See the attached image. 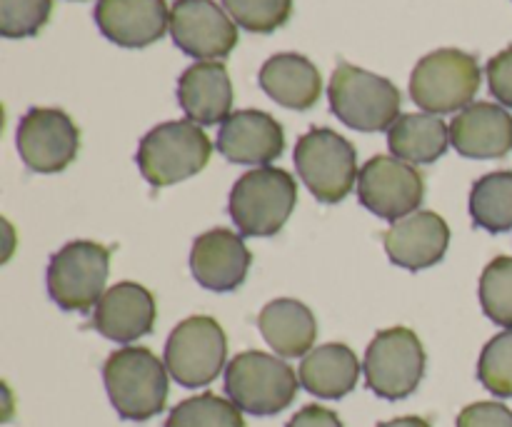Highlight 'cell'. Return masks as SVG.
Masks as SVG:
<instances>
[{"instance_id": "6da1fadb", "label": "cell", "mask_w": 512, "mask_h": 427, "mask_svg": "<svg viewBox=\"0 0 512 427\" xmlns=\"http://www.w3.org/2000/svg\"><path fill=\"white\" fill-rule=\"evenodd\" d=\"M168 368L148 348H120L105 360L103 380L115 413L145 423L163 413L168 400Z\"/></svg>"}, {"instance_id": "7a4b0ae2", "label": "cell", "mask_w": 512, "mask_h": 427, "mask_svg": "<svg viewBox=\"0 0 512 427\" xmlns=\"http://www.w3.org/2000/svg\"><path fill=\"white\" fill-rule=\"evenodd\" d=\"M298 183L283 168H255L230 190L228 213L240 235L273 238L283 230L295 210Z\"/></svg>"}, {"instance_id": "3957f363", "label": "cell", "mask_w": 512, "mask_h": 427, "mask_svg": "<svg viewBox=\"0 0 512 427\" xmlns=\"http://www.w3.org/2000/svg\"><path fill=\"white\" fill-rule=\"evenodd\" d=\"M210 153L213 145L198 123L170 120L155 125L140 140L135 163L153 188H168L198 175L208 165Z\"/></svg>"}, {"instance_id": "277c9868", "label": "cell", "mask_w": 512, "mask_h": 427, "mask_svg": "<svg viewBox=\"0 0 512 427\" xmlns=\"http://www.w3.org/2000/svg\"><path fill=\"white\" fill-rule=\"evenodd\" d=\"M330 110L340 123L360 133L390 130L400 118L403 95L383 75L340 63L328 85Z\"/></svg>"}, {"instance_id": "5b68a950", "label": "cell", "mask_w": 512, "mask_h": 427, "mask_svg": "<svg viewBox=\"0 0 512 427\" xmlns=\"http://www.w3.org/2000/svg\"><path fill=\"white\" fill-rule=\"evenodd\" d=\"M483 83L475 55L458 48H440L418 60L410 75V98L425 113L445 115L473 105Z\"/></svg>"}, {"instance_id": "8992f818", "label": "cell", "mask_w": 512, "mask_h": 427, "mask_svg": "<svg viewBox=\"0 0 512 427\" xmlns=\"http://www.w3.org/2000/svg\"><path fill=\"white\" fill-rule=\"evenodd\" d=\"M298 373L285 360L260 350L235 355L225 368V393L243 413L270 418L290 408L298 395Z\"/></svg>"}, {"instance_id": "52a82bcc", "label": "cell", "mask_w": 512, "mask_h": 427, "mask_svg": "<svg viewBox=\"0 0 512 427\" xmlns=\"http://www.w3.org/2000/svg\"><path fill=\"white\" fill-rule=\"evenodd\" d=\"M295 168L320 203L335 205L358 185V153L353 143L330 128H313L295 145Z\"/></svg>"}, {"instance_id": "ba28073f", "label": "cell", "mask_w": 512, "mask_h": 427, "mask_svg": "<svg viewBox=\"0 0 512 427\" xmlns=\"http://www.w3.org/2000/svg\"><path fill=\"white\" fill-rule=\"evenodd\" d=\"M110 250L93 240L63 245L48 263V295L68 313H88L105 295Z\"/></svg>"}, {"instance_id": "9c48e42d", "label": "cell", "mask_w": 512, "mask_h": 427, "mask_svg": "<svg viewBox=\"0 0 512 427\" xmlns=\"http://www.w3.org/2000/svg\"><path fill=\"white\" fill-rule=\"evenodd\" d=\"M365 385L383 400H405L425 375V348L410 328H388L373 338L363 360Z\"/></svg>"}, {"instance_id": "30bf717a", "label": "cell", "mask_w": 512, "mask_h": 427, "mask_svg": "<svg viewBox=\"0 0 512 427\" xmlns=\"http://www.w3.org/2000/svg\"><path fill=\"white\" fill-rule=\"evenodd\" d=\"M228 340L218 320L208 315H193L175 325L165 343V368L170 378L183 388L210 385L225 368Z\"/></svg>"}, {"instance_id": "8fae6325", "label": "cell", "mask_w": 512, "mask_h": 427, "mask_svg": "<svg viewBox=\"0 0 512 427\" xmlns=\"http://www.w3.org/2000/svg\"><path fill=\"white\" fill-rule=\"evenodd\" d=\"M425 195V180L410 163L390 155H375L360 168L358 200L380 220H398L418 213Z\"/></svg>"}, {"instance_id": "7c38bea8", "label": "cell", "mask_w": 512, "mask_h": 427, "mask_svg": "<svg viewBox=\"0 0 512 427\" xmlns=\"http://www.w3.org/2000/svg\"><path fill=\"white\" fill-rule=\"evenodd\" d=\"M15 143L20 160L33 173L53 175L78 158L80 130L60 108H30L20 118Z\"/></svg>"}, {"instance_id": "4fadbf2b", "label": "cell", "mask_w": 512, "mask_h": 427, "mask_svg": "<svg viewBox=\"0 0 512 427\" xmlns=\"http://www.w3.org/2000/svg\"><path fill=\"white\" fill-rule=\"evenodd\" d=\"M170 35L195 60L228 58L238 45V25L215 0H175Z\"/></svg>"}, {"instance_id": "5bb4252c", "label": "cell", "mask_w": 512, "mask_h": 427, "mask_svg": "<svg viewBox=\"0 0 512 427\" xmlns=\"http://www.w3.org/2000/svg\"><path fill=\"white\" fill-rule=\"evenodd\" d=\"M250 255L248 245L238 233L225 228H213L198 235L190 250V270L193 278L213 293H233L248 278Z\"/></svg>"}, {"instance_id": "9a60e30c", "label": "cell", "mask_w": 512, "mask_h": 427, "mask_svg": "<svg viewBox=\"0 0 512 427\" xmlns=\"http://www.w3.org/2000/svg\"><path fill=\"white\" fill-rule=\"evenodd\" d=\"M218 153L235 165H270L285 150L283 125L263 110H238L218 133Z\"/></svg>"}, {"instance_id": "2e32d148", "label": "cell", "mask_w": 512, "mask_h": 427, "mask_svg": "<svg viewBox=\"0 0 512 427\" xmlns=\"http://www.w3.org/2000/svg\"><path fill=\"white\" fill-rule=\"evenodd\" d=\"M95 23L120 48H148L170 30L165 0H98Z\"/></svg>"}, {"instance_id": "e0dca14e", "label": "cell", "mask_w": 512, "mask_h": 427, "mask_svg": "<svg viewBox=\"0 0 512 427\" xmlns=\"http://www.w3.org/2000/svg\"><path fill=\"white\" fill-rule=\"evenodd\" d=\"M155 315L158 308L153 293L143 285L125 280L105 290L100 303L95 305L93 325L103 338L128 345L153 333Z\"/></svg>"}, {"instance_id": "ac0fdd59", "label": "cell", "mask_w": 512, "mask_h": 427, "mask_svg": "<svg viewBox=\"0 0 512 427\" xmlns=\"http://www.w3.org/2000/svg\"><path fill=\"white\" fill-rule=\"evenodd\" d=\"M450 245V228L433 210H418L390 225L385 233V253L390 263L405 270H425L445 258Z\"/></svg>"}, {"instance_id": "d6986e66", "label": "cell", "mask_w": 512, "mask_h": 427, "mask_svg": "<svg viewBox=\"0 0 512 427\" xmlns=\"http://www.w3.org/2000/svg\"><path fill=\"white\" fill-rule=\"evenodd\" d=\"M450 145L470 160L505 158L512 150V115L485 100L468 105L450 123Z\"/></svg>"}, {"instance_id": "ffe728a7", "label": "cell", "mask_w": 512, "mask_h": 427, "mask_svg": "<svg viewBox=\"0 0 512 427\" xmlns=\"http://www.w3.org/2000/svg\"><path fill=\"white\" fill-rule=\"evenodd\" d=\"M178 103L198 125L225 123L233 108V83L220 60H198L178 80Z\"/></svg>"}, {"instance_id": "44dd1931", "label": "cell", "mask_w": 512, "mask_h": 427, "mask_svg": "<svg viewBox=\"0 0 512 427\" xmlns=\"http://www.w3.org/2000/svg\"><path fill=\"white\" fill-rule=\"evenodd\" d=\"M258 83L268 98L290 110H310L323 95L320 70L298 53H278L265 60Z\"/></svg>"}, {"instance_id": "7402d4cb", "label": "cell", "mask_w": 512, "mask_h": 427, "mask_svg": "<svg viewBox=\"0 0 512 427\" xmlns=\"http://www.w3.org/2000/svg\"><path fill=\"white\" fill-rule=\"evenodd\" d=\"M258 328L278 358H305L318 338L313 310L293 298L270 300L260 310Z\"/></svg>"}, {"instance_id": "603a6c76", "label": "cell", "mask_w": 512, "mask_h": 427, "mask_svg": "<svg viewBox=\"0 0 512 427\" xmlns=\"http://www.w3.org/2000/svg\"><path fill=\"white\" fill-rule=\"evenodd\" d=\"M300 388L320 400H340L360 380V360L348 345L328 343L310 350L298 370Z\"/></svg>"}, {"instance_id": "cb8c5ba5", "label": "cell", "mask_w": 512, "mask_h": 427, "mask_svg": "<svg viewBox=\"0 0 512 427\" xmlns=\"http://www.w3.org/2000/svg\"><path fill=\"white\" fill-rule=\"evenodd\" d=\"M388 148L405 163L430 165L450 148V125L433 113H405L390 125Z\"/></svg>"}, {"instance_id": "d4e9b609", "label": "cell", "mask_w": 512, "mask_h": 427, "mask_svg": "<svg viewBox=\"0 0 512 427\" xmlns=\"http://www.w3.org/2000/svg\"><path fill=\"white\" fill-rule=\"evenodd\" d=\"M470 218L478 228L488 233H508L512 230V173L498 170V173L483 175L475 180L470 190Z\"/></svg>"}, {"instance_id": "484cf974", "label": "cell", "mask_w": 512, "mask_h": 427, "mask_svg": "<svg viewBox=\"0 0 512 427\" xmlns=\"http://www.w3.org/2000/svg\"><path fill=\"white\" fill-rule=\"evenodd\" d=\"M165 427H245L243 410L215 393L195 395L170 410Z\"/></svg>"}, {"instance_id": "4316f807", "label": "cell", "mask_w": 512, "mask_h": 427, "mask_svg": "<svg viewBox=\"0 0 512 427\" xmlns=\"http://www.w3.org/2000/svg\"><path fill=\"white\" fill-rule=\"evenodd\" d=\"M478 295L483 313L495 325L512 330V258L500 255L490 260L488 268L480 275Z\"/></svg>"}, {"instance_id": "83f0119b", "label": "cell", "mask_w": 512, "mask_h": 427, "mask_svg": "<svg viewBox=\"0 0 512 427\" xmlns=\"http://www.w3.org/2000/svg\"><path fill=\"white\" fill-rule=\"evenodd\" d=\"M223 8L248 33H273L290 20L293 0H223Z\"/></svg>"}, {"instance_id": "f1b7e54d", "label": "cell", "mask_w": 512, "mask_h": 427, "mask_svg": "<svg viewBox=\"0 0 512 427\" xmlns=\"http://www.w3.org/2000/svg\"><path fill=\"white\" fill-rule=\"evenodd\" d=\"M478 380L488 393L512 398V330L488 340L478 360Z\"/></svg>"}, {"instance_id": "f546056e", "label": "cell", "mask_w": 512, "mask_h": 427, "mask_svg": "<svg viewBox=\"0 0 512 427\" xmlns=\"http://www.w3.org/2000/svg\"><path fill=\"white\" fill-rule=\"evenodd\" d=\"M53 13V0H0V35L10 40L33 38Z\"/></svg>"}, {"instance_id": "4dcf8cb0", "label": "cell", "mask_w": 512, "mask_h": 427, "mask_svg": "<svg viewBox=\"0 0 512 427\" xmlns=\"http://www.w3.org/2000/svg\"><path fill=\"white\" fill-rule=\"evenodd\" d=\"M485 75H488L493 98L500 100V105L505 108H512V45L488 60Z\"/></svg>"}, {"instance_id": "1f68e13d", "label": "cell", "mask_w": 512, "mask_h": 427, "mask_svg": "<svg viewBox=\"0 0 512 427\" xmlns=\"http://www.w3.org/2000/svg\"><path fill=\"white\" fill-rule=\"evenodd\" d=\"M458 427H512V410L503 403H473L458 415Z\"/></svg>"}, {"instance_id": "d6a6232c", "label": "cell", "mask_w": 512, "mask_h": 427, "mask_svg": "<svg viewBox=\"0 0 512 427\" xmlns=\"http://www.w3.org/2000/svg\"><path fill=\"white\" fill-rule=\"evenodd\" d=\"M288 427H343V423L333 410L320 408V405H305L300 413L290 418Z\"/></svg>"}, {"instance_id": "836d02e7", "label": "cell", "mask_w": 512, "mask_h": 427, "mask_svg": "<svg viewBox=\"0 0 512 427\" xmlns=\"http://www.w3.org/2000/svg\"><path fill=\"white\" fill-rule=\"evenodd\" d=\"M378 427H433L425 418H415V415H408V418H395L388 420V423H380Z\"/></svg>"}]
</instances>
